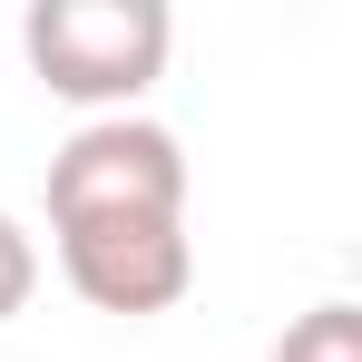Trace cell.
I'll return each instance as SVG.
<instances>
[{
	"instance_id": "cell-1",
	"label": "cell",
	"mask_w": 362,
	"mask_h": 362,
	"mask_svg": "<svg viewBox=\"0 0 362 362\" xmlns=\"http://www.w3.org/2000/svg\"><path fill=\"white\" fill-rule=\"evenodd\" d=\"M20 49L49 98L88 108V118H137V98L167 78L177 10L167 0H30Z\"/></svg>"
},
{
	"instance_id": "cell-3",
	"label": "cell",
	"mask_w": 362,
	"mask_h": 362,
	"mask_svg": "<svg viewBox=\"0 0 362 362\" xmlns=\"http://www.w3.org/2000/svg\"><path fill=\"white\" fill-rule=\"evenodd\" d=\"M59 235V274L78 303L98 313H167V303L196 284V245H186V216H88V226H49Z\"/></svg>"
},
{
	"instance_id": "cell-4",
	"label": "cell",
	"mask_w": 362,
	"mask_h": 362,
	"mask_svg": "<svg viewBox=\"0 0 362 362\" xmlns=\"http://www.w3.org/2000/svg\"><path fill=\"white\" fill-rule=\"evenodd\" d=\"M274 362H362V313H353L343 294L313 303V313H294L284 343H274Z\"/></svg>"
},
{
	"instance_id": "cell-2",
	"label": "cell",
	"mask_w": 362,
	"mask_h": 362,
	"mask_svg": "<svg viewBox=\"0 0 362 362\" xmlns=\"http://www.w3.org/2000/svg\"><path fill=\"white\" fill-rule=\"evenodd\" d=\"M88 216H186V147L157 118H88L49 157V226Z\"/></svg>"
},
{
	"instance_id": "cell-5",
	"label": "cell",
	"mask_w": 362,
	"mask_h": 362,
	"mask_svg": "<svg viewBox=\"0 0 362 362\" xmlns=\"http://www.w3.org/2000/svg\"><path fill=\"white\" fill-rule=\"evenodd\" d=\"M30 294H40V235L0 206V323H10V313H30Z\"/></svg>"
}]
</instances>
